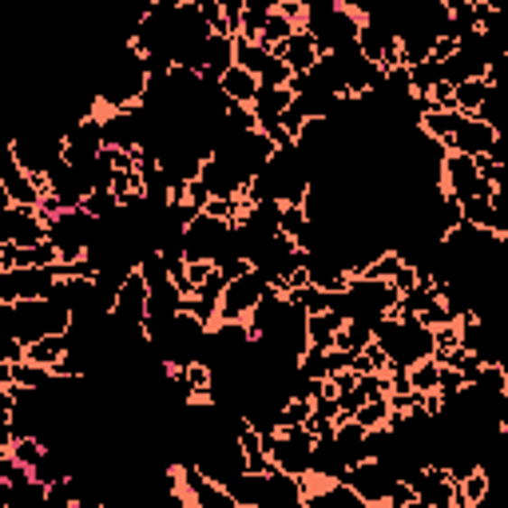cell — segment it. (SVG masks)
<instances>
[{"instance_id": "44dd1931", "label": "cell", "mask_w": 508, "mask_h": 508, "mask_svg": "<svg viewBox=\"0 0 508 508\" xmlns=\"http://www.w3.org/2000/svg\"><path fill=\"white\" fill-rule=\"evenodd\" d=\"M496 88L489 84V79H469V84L457 88V112H461L465 119H476L481 115V107L493 99Z\"/></svg>"}, {"instance_id": "4316f807", "label": "cell", "mask_w": 508, "mask_h": 508, "mask_svg": "<svg viewBox=\"0 0 508 508\" xmlns=\"http://www.w3.org/2000/svg\"><path fill=\"white\" fill-rule=\"evenodd\" d=\"M410 382H413V393H437L441 390V362L437 357H425V362H417L410 370Z\"/></svg>"}, {"instance_id": "7402d4cb", "label": "cell", "mask_w": 508, "mask_h": 508, "mask_svg": "<svg viewBox=\"0 0 508 508\" xmlns=\"http://www.w3.org/2000/svg\"><path fill=\"white\" fill-rule=\"evenodd\" d=\"M294 107V96L291 88H258V99H254V119H282L286 112Z\"/></svg>"}, {"instance_id": "d4e9b609", "label": "cell", "mask_w": 508, "mask_h": 508, "mask_svg": "<svg viewBox=\"0 0 508 508\" xmlns=\"http://www.w3.org/2000/svg\"><path fill=\"white\" fill-rule=\"evenodd\" d=\"M310 417H314L310 397H286L282 410H278V429H306Z\"/></svg>"}, {"instance_id": "60d3db41", "label": "cell", "mask_w": 508, "mask_h": 508, "mask_svg": "<svg viewBox=\"0 0 508 508\" xmlns=\"http://www.w3.org/2000/svg\"><path fill=\"white\" fill-rule=\"evenodd\" d=\"M326 362H330V377H337V374L350 370L354 354H346V350H330V354H326Z\"/></svg>"}, {"instance_id": "f35d334b", "label": "cell", "mask_w": 508, "mask_h": 508, "mask_svg": "<svg viewBox=\"0 0 508 508\" xmlns=\"http://www.w3.org/2000/svg\"><path fill=\"white\" fill-rule=\"evenodd\" d=\"M457 374H461V382H465V390H473V385H476V382H481V374H485V365H481V362H476V357L469 354V357H465V365H461V370H457Z\"/></svg>"}, {"instance_id": "83f0119b", "label": "cell", "mask_w": 508, "mask_h": 508, "mask_svg": "<svg viewBox=\"0 0 508 508\" xmlns=\"http://www.w3.org/2000/svg\"><path fill=\"white\" fill-rule=\"evenodd\" d=\"M390 397H382V402H365L362 410H357L354 421L362 425L365 433H377V429H390Z\"/></svg>"}, {"instance_id": "6da1fadb", "label": "cell", "mask_w": 508, "mask_h": 508, "mask_svg": "<svg viewBox=\"0 0 508 508\" xmlns=\"http://www.w3.org/2000/svg\"><path fill=\"white\" fill-rule=\"evenodd\" d=\"M147 92H152V72H147V60L143 52L127 40V48L119 52L115 68H112V79L107 88L99 92V112L104 115H119V112H139L147 104Z\"/></svg>"}, {"instance_id": "4fadbf2b", "label": "cell", "mask_w": 508, "mask_h": 508, "mask_svg": "<svg viewBox=\"0 0 508 508\" xmlns=\"http://www.w3.org/2000/svg\"><path fill=\"white\" fill-rule=\"evenodd\" d=\"M302 489H306V508H370V504L357 501V493L350 489V485L302 476Z\"/></svg>"}, {"instance_id": "e575fe53", "label": "cell", "mask_w": 508, "mask_h": 508, "mask_svg": "<svg viewBox=\"0 0 508 508\" xmlns=\"http://www.w3.org/2000/svg\"><path fill=\"white\" fill-rule=\"evenodd\" d=\"M306 124H310V115H306V112H302V107H298V104H294V107H291V112H286V115H282V132H286V135H291V139H294V143H298V139H302V132H306Z\"/></svg>"}, {"instance_id": "ffe728a7", "label": "cell", "mask_w": 508, "mask_h": 508, "mask_svg": "<svg viewBox=\"0 0 508 508\" xmlns=\"http://www.w3.org/2000/svg\"><path fill=\"white\" fill-rule=\"evenodd\" d=\"M461 112H429V115H421V135L425 139H433V143H441L445 152H449V143H453V135H457V127H461Z\"/></svg>"}, {"instance_id": "4dcf8cb0", "label": "cell", "mask_w": 508, "mask_h": 508, "mask_svg": "<svg viewBox=\"0 0 508 508\" xmlns=\"http://www.w3.org/2000/svg\"><path fill=\"white\" fill-rule=\"evenodd\" d=\"M84 211L96 218V223H107V218H115L124 207H119V199L112 195V191H92L84 199Z\"/></svg>"}, {"instance_id": "603a6c76", "label": "cell", "mask_w": 508, "mask_h": 508, "mask_svg": "<svg viewBox=\"0 0 508 508\" xmlns=\"http://www.w3.org/2000/svg\"><path fill=\"white\" fill-rule=\"evenodd\" d=\"M271 48H263V44H254V40H243V36H235V64L238 68H246L251 76H263V68L271 64Z\"/></svg>"}, {"instance_id": "7a4b0ae2", "label": "cell", "mask_w": 508, "mask_h": 508, "mask_svg": "<svg viewBox=\"0 0 508 508\" xmlns=\"http://www.w3.org/2000/svg\"><path fill=\"white\" fill-rule=\"evenodd\" d=\"M0 326H5L8 337H20L24 346L40 342V337L52 334H72L76 314L68 310L56 298H44V302H16V306H0Z\"/></svg>"}, {"instance_id": "8fae6325", "label": "cell", "mask_w": 508, "mask_h": 508, "mask_svg": "<svg viewBox=\"0 0 508 508\" xmlns=\"http://www.w3.org/2000/svg\"><path fill=\"white\" fill-rule=\"evenodd\" d=\"M496 143H501V132H496L493 124H485V119H461V127H457L449 152L453 155L481 159V155H493Z\"/></svg>"}, {"instance_id": "9c48e42d", "label": "cell", "mask_w": 508, "mask_h": 508, "mask_svg": "<svg viewBox=\"0 0 508 508\" xmlns=\"http://www.w3.org/2000/svg\"><path fill=\"white\" fill-rule=\"evenodd\" d=\"M0 191H5V199L13 207H24V211H36L40 199L48 195V183H40V179H32L24 171V167L13 159V152H5V159H0Z\"/></svg>"}, {"instance_id": "ac0fdd59", "label": "cell", "mask_w": 508, "mask_h": 508, "mask_svg": "<svg viewBox=\"0 0 508 508\" xmlns=\"http://www.w3.org/2000/svg\"><path fill=\"white\" fill-rule=\"evenodd\" d=\"M346 330V322L337 314H314L306 318V342L314 346V350H334L337 334Z\"/></svg>"}, {"instance_id": "3957f363", "label": "cell", "mask_w": 508, "mask_h": 508, "mask_svg": "<svg viewBox=\"0 0 508 508\" xmlns=\"http://www.w3.org/2000/svg\"><path fill=\"white\" fill-rule=\"evenodd\" d=\"M266 453H271L274 469H282L286 476H310L314 473V433L310 429H278L271 437H263Z\"/></svg>"}, {"instance_id": "9a60e30c", "label": "cell", "mask_w": 508, "mask_h": 508, "mask_svg": "<svg viewBox=\"0 0 508 508\" xmlns=\"http://www.w3.org/2000/svg\"><path fill=\"white\" fill-rule=\"evenodd\" d=\"M76 350V337L72 334H52V337H40V342L28 346V357L24 362L40 365V370H56L60 362H64L68 354Z\"/></svg>"}, {"instance_id": "ab89813d", "label": "cell", "mask_w": 508, "mask_h": 508, "mask_svg": "<svg viewBox=\"0 0 508 508\" xmlns=\"http://www.w3.org/2000/svg\"><path fill=\"white\" fill-rule=\"evenodd\" d=\"M215 274V263H187V278H191V291L207 282V278Z\"/></svg>"}, {"instance_id": "836d02e7", "label": "cell", "mask_w": 508, "mask_h": 508, "mask_svg": "<svg viewBox=\"0 0 508 508\" xmlns=\"http://www.w3.org/2000/svg\"><path fill=\"white\" fill-rule=\"evenodd\" d=\"M218 266V274H223V282L231 286L235 278H243V274H251L254 271V263L251 258H223V263H215Z\"/></svg>"}, {"instance_id": "5b68a950", "label": "cell", "mask_w": 508, "mask_h": 508, "mask_svg": "<svg viewBox=\"0 0 508 508\" xmlns=\"http://www.w3.org/2000/svg\"><path fill=\"white\" fill-rule=\"evenodd\" d=\"M266 291H271V278H266L263 271L235 278L223 294V306H218V326H246L254 314V306L266 298Z\"/></svg>"}, {"instance_id": "5bb4252c", "label": "cell", "mask_w": 508, "mask_h": 508, "mask_svg": "<svg viewBox=\"0 0 508 508\" xmlns=\"http://www.w3.org/2000/svg\"><path fill=\"white\" fill-rule=\"evenodd\" d=\"M235 68V36H211L203 48V84H218Z\"/></svg>"}, {"instance_id": "1f68e13d", "label": "cell", "mask_w": 508, "mask_h": 508, "mask_svg": "<svg viewBox=\"0 0 508 508\" xmlns=\"http://www.w3.org/2000/svg\"><path fill=\"white\" fill-rule=\"evenodd\" d=\"M8 457H16V461L24 465L28 473H36V469H40V461L48 457V445H44V441H36V437H28V441H16Z\"/></svg>"}, {"instance_id": "8992f818", "label": "cell", "mask_w": 508, "mask_h": 508, "mask_svg": "<svg viewBox=\"0 0 508 508\" xmlns=\"http://www.w3.org/2000/svg\"><path fill=\"white\" fill-rule=\"evenodd\" d=\"M8 152H13V159L20 167H24L32 179H40V183H48V171L64 159L68 152V135H48V139H36V135H16L13 143H8Z\"/></svg>"}, {"instance_id": "d6a6232c", "label": "cell", "mask_w": 508, "mask_h": 508, "mask_svg": "<svg viewBox=\"0 0 508 508\" xmlns=\"http://www.w3.org/2000/svg\"><path fill=\"white\" fill-rule=\"evenodd\" d=\"M421 326H425V330H441V326H457V314L449 310V302L433 298V302L421 310Z\"/></svg>"}, {"instance_id": "30bf717a", "label": "cell", "mask_w": 508, "mask_h": 508, "mask_svg": "<svg viewBox=\"0 0 508 508\" xmlns=\"http://www.w3.org/2000/svg\"><path fill=\"white\" fill-rule=\"evenodd\" d=\"M40 243H48V226L40 223L36 211H24V207L0 211V246H40Z\"/></svg>"}, {"instance_id": "f1b7e54d", "label": "cell", "mask_w": 508, "mask_h": 508, "mask_svg": "<svg viewBox=\"0 0 508 508\" xmlns=\"http://www.w3.org/2000/svg\"><path fill=\"white\" fill-rule=\"evenodd\" d=\"M326 354L330 350L306 346V354L298 357V377H306V382H330V362H326Z\"/></svg>"}, {"instance_id": "f546056e", "label": "cell", "mask_w": 508, "mask_h": 508, "mask_svg": "<svg viewBox=\"0 0 508 508\" xmlns=\"http://www.w3.org/2000/svg\"><path fill=\"white\" fill-rule=\"evenodd\" d=\"M294 32H298V28H294L291 20H286V16L274 8V13H271V20H266V28H263V36H258V44H263V48H271V52H274V48H278V44H286V40H291Z\"/></svg>"}, {"instance_id": "d6986e66", "label": "cell", "mask_w": 508, "mask_h": 508, "mask_svg": "<svg viewBox=\"0 0 508 508\" xmlns=\"http://www.w3.org/2000/svg\"><path fill=\"white\" fill-rule=\"evenodd\" d=\"M334 445H337V453L346 457V465H362V461H370L365 457V429L357 421H346V425H337V433H334Z\"/></svg>"}, {"instance_id": "2e32d148", "label": "cell", "mask_w": 508, "mask_h": 508, "mask_svg": "<svg viewBox=\"0 0 508 508\" xmlns=\"http://www.w3.org/2000/svg\"><path fill=\"white\" fill-rule=\"evenodd\" d=\"M218 88H223V96L231 99V104H238V107H254V99H258V76H251L246 68H231L223 79H218Z\"/></svg>"}, {"instance_id": "8d00e7d4", "label": "cell", "mask_w": 508, "mask_h": 508, "mask_svg": "<svg viewBox=\"0 0 508 508\" xmlns=\"http://www.w3.org/2000/svg\"><path fill=\"white\" fill-rule=\"evenodd\" d=\"M187 203L195 207V211H207V203H211V191H207L203 179H195V183H187Z\"/></svg>"}, {"instance_id": "484cf974", "label": "cell", "mask_w": 508, "mask_h": 508, "mask_svg": "<svg viewBox=\"0 0 508 508\" xmlns=\"http://www.w3.org/2000/svg\"><path fill=\"white\" fill-rule=\"evenodd\" d=\"M374 346V326L370 322H350L342 334H337L334 350H346V354H365Z\"/></svg>"}, {"instance_id": "52a82bcc", "label": "cell", "mask_w": 508, "mask_h": 508, "mask_svg": "<svg viewBox=\"0 0 508 508\" xmlns=\"http://www.w3.org/2000/svg\"><path fill=\"white\" fill-rule=\"evenodd\" d=\"M60 286V271H5L0 274V306L16 302H44Z\"/></svg>"}, {"instance_id": "74e56055", "label": "cell", "mask_w": 508, "mask_h": 508, "mask_svg": "<svg viewBox=\"0 0 508 508\" xmlns=\"http://www.w3.org/2000/svg\"><path fill=\"white\" fill-rule=\"evenodd\" d=\"M413 501H417L413 485H410V481H397V485H393V493H390V508H410Z\"/></svg>"}, {"instance_id": "ba28073f", "label": "cell", "mask_w": 508, "mask_h": 508, "mask_svg": "<svg viewBox=\"0 0 508 508\" xmlns=\"http://www.w3.org/2000/svg\"><path fill=\"white\" fill-rule=\"evenodd\" d=\"M346 485L357 493L362 504H390V493L397 485V473L385 461H362L346 473Z\"/></svg>"}, {"instance_id": "e0dca14e", "label": "cell", "mask_w": 508, "mask_h": 508, "mask_svg": "<svg viewBox=\"0 0 508 508\" xmlns=\"http://www.w3.org/2000/svg\"><path fill=\"white\" fill-rule=\"evenodd\" d=\"M465 211V226H476V231H489V235H504V218L493 207V199H469L461 203Z\"/></svg>"}, {"instance_id": "277c9868", "label": "cell", "mask_w": 508, "mask_h": 508, "mask_svg": "<svg viewBox=\"0 0 508 508\" xmlns=\"http://www.w3.org/2000/svg\"><path fill=\"white\" fill-rule=\"evenodd\" d=\"M96 231H99V223L79 207V211H64L48 226V243L56 246L64 263H79V258H88V246H92Z\"/></svg>"}, {"instance_id": "cb8c5ba5", "label": "cell", "mask_w": 508, "mask_h": 508, "mask_svg": "<svg viewBox=\"0 0 508 508\" xmlns=\"http://www.w3.org/2000/svg\"><path fill=\"white\" fill-rule=\"evenodd\" d=\"M437 84H445V64H441V60L429 56L425 64L410 68V88H413V96H433Z\"/></svg>"}, {"instance_id": "b9f144b4", "label": "cell", "mask_w": 508, "mask_h": 508, "mask_svg": "<svg viewBox=\"0 0 508 508\" xmlns=\"http://www.w3.org/2000/svg\"><path fill=\"white\" fill-rule=\"evenodd\" d=\"M393 286H397V294H410L417 286V266H402L397 278H393Z\"/></svg>"}, {"instance_id": "d590c367", "label": "cell", "mask_w": 508, "mask_h": 508, "mask_svg": "<svg viewBox=\"0 0 508 508\" xmlns=\"http://www.w3.org/2000/svg\"><path fill=\"white\" fill-rule=\"evenodd\" d=\"M243 13H246V0H223V16L231 36H243Z\"/></svg>"}, {"instance_id": "7c38bea8", "label": "cell", "mask_w": 508, "mask_h": 508, "mask_svg": "<svg viewBox=\"0 0 508 508\" xmlns=\"http://www.w3.org/2000/svg\"><path fill=\"white\" fill-rule=\"evenodd\" d=\"M274 56L282 60L286 68H291L294 76H314V68H318V60H322V48H318V40L306 32V28H298V32L286 40V44H278L274 48Z\"/></svg>"}]
</instances>
